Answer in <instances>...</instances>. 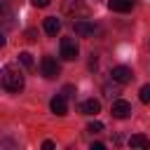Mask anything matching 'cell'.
<instances>
[{"label":"cell","mask_w":150,"mask_h":150,"mask_svg":"<svg viewBox=\"0 0 150 150\" xmlns=\"http://www.w3.org/2000/svg\"><path fill=\"white\" fill-rule=\"evenodd\" d=\"M0 84H2L7 91L16 94V91L23 89V73H21L16 66L7 63V66H2V70H0Z\"/></svg>","instance_id":"obj_1"},{"label":"cell","mask_w":150,"mask_h":150,"mask_svg":"<svg viewBox=\"0 0 150 150\" xmlns=\"http://www.w3.org/2000/svg\"><path fill=\"white\" fill-rule=\"evenodd\" d=\"M77 54H80L77 40L75 38H61V56L66 61H73V59H77Z\"/></svg>","instance_id":"obj_2"},{"label":"cell","mask_w":150,"mask_h":150,"mask_svg":"<svg viewBox=\"0 0 150 150\" xmlns=\"http://www.w3.org/2000/svg\"><path fill=\"white\" fill-rule=\"evenodd\" d=\"M40 70H42V75H45L47 80H54V77L59 75V63H56V59H54V56H45L42 63H40Z\"/></svg>","instance_id":"obj_3"},{"label":"cell","mask_w":150,"mask_h":150,"mask_svg":"<svg viewBox=\"0 0 150 150\" xmlns=\"http://www.w3.org/2000/svg\"><path fill=\"white\" fill-rule=\"evenodd\" d=\"M110 75H112V80H115L117 84H129V82L134 80V73H131V68H127V66H115Z\"/></svg>","instance_id":"obj_4"},{"label":"cell","mask_w":150,"mask_h":150,"mask_svg":"<svg viewBox=\"0 0 150 150\" xmlns=\"http://www.w3.org/2000/svg\"><path fill=\"white\" fill-rule=\"evenodd\" d=\"M73 28H75V33H77V35H82V38H91V35L98 30V28H96L91 21H84V19L75 21V23H73Z\"/></svg>","instance_id":"obj_5"},{"label":"cell","mask_w":150,"mask_h":150,"mask_svg":"<svg viewBox=\"0 0 150 150\" xmlns=\"http://www.w3.org/2000/svg\"><path fill=\"white\" fill-rule=\"evenodd\" d=\"M110 112H112V117H117V120H127L134 110H131V103H127V101H115Z\"/></svg>","instance_id":"obj_6"},{"label":"cell","mask_w":150,"mask_h":150,"mask_svg":"<svg viewBox=\"0 0 150 150\" xmlns=\"http://www.w3.org/2000/svg\"><path fill=\"white\" fill-rule=\"evenodd\" d=\"M49 108H52V112L54 115H66L68 112V103H66V96H54L52 98V103H49Z\"/></svg>","instance_id":"obj_7"},{"label":"cell","mask_w":150,"mask_h":150,"mask_svg":"<svg viewBox=\"0 0 150 150\" xmlns=\"http://www.w3.org/2000/svg\"><path fill=\"white\" fill-rule=\"evenodd\" d=\"M80 110H82L84 115H96V112L101 110V101H96V98H87L84 103H80Z\"/></svg>","instance_id":"obj_8"},{"label":"cell","mask_w":150,"mask_h":150,"mask_svg":"<svg viewBox=\"0 0 150 150\" xmlns=\"http://www.w3.org/2000/svg\"><path fill=\"white\" fill-rule=\"evenodd\" d=\"M108 7L112 12H129L134 7V0H108Z\"/></svg>","instance_id":"obj_9"},{"label":"cell","mask_w":150,"mask_h":150,"mask_svg":"<svg viewBox=\"0 0 150 150\" xmlns=\"http://www.w3.org/2000/svg\"><path fill=\"white\" fill-rule=\"evenodd\" d=\"M59 30H61V21L56 16H47L45 19V33L47 35H56Z\"/></svg>","instance_id":"obj_10"},{"label":"cell","mask_w":150,"mask_h":150,"mask_svg":"<svg viewBox=\"0 0 150 150\" xmlns=\"http://www.w3.org/2000/svg\"><path fill=\"white\" fill-rule=\"evenodd\" d=\"M129 145H131V148H143V150H145V148H150V138H145L143 134H134V136L129 138Z\"/></svg>","instance_id":"obj_11"},{"label":"cell","mask_w":150,"mask_h":150,"mask_svg":"<svg viewBox=\"0 0 150 150\" xmlns=\"http://www.w3.org/2000/svg\"><path fill=\"white\" fill-rule=\"evenodd\" d=\"M19 61H21L26 68H33V56H30L28 52H21V54H19Z\"/></svg>","instance_id":"obj_12"},{"label":"cell","mask_w":150,"mask_h":150,"mask_svg":"<svg viewBox=\"0 0 150 150\" xmlns=\"http://www.w3.org/2000/svg\"><path fill=\"white\" fill-rule=\"evenodd\" d=\"M138 96H141V101H143V103H150V84H143V87H141V91H138Z\"/></svg>","instance_id":"obj_13"},{"label":"cell","mask_w":150,"mask_h":150,"mask_svg":"<svg viewBox=\"0 0 150 150\" xmlns=\"http://www.w3.org/2000/svg\"><path fill=\"white\" fill-rule=\"evenodd\" d=\"M87 131H91V134H98V131H103V124H101V122H89Z\"/></svg>","instance_id":"obj_14"},{"label":"cell","mask_w":150,"mask_h":150,"mask_svg":"<svg viewBox=\"0 0 150 150\" xmlns=\"http://www.w3.org/2000/svg\"><path fill=\"white\" fill-rule=\"evenodd\" d=\"M30 2H33L35 7H47V5L52 2V0H30Z\"/></svg>","instance_id":"obj_15"},{"label":"cell","mask_w":150,"mask_h":150,"mask_svg":"<svg viewBox=\"0 0 150 150\" xmlns=\"http://www.w3.org/2000/svg\"><path fill=\"white\" fill-rule=\"evenodd\" d=\"M105 94L112 98V96H117V94H120V89H110V87H105Z\"/></svg>","instance_id":"obj_16"},{"label":"cell","mask_w":150,"mask_h":150,"mask_svg":"<svg viewBox=\"0 0 150 150\" xmlns=\"http://www.w3.org/2000/svg\"><path fill=\"white\" fill-rule=\"evenodd\" d=\"M42 148H45V150H52V148H54V143H52V141H45V143H42Z\"/></svg>","instance_id":"obj_17"},{"label":"cell","mask_w":150,"mask_h":150,"mask_svg":"<svg viewBox=\"0 0 150 150\" xmlns=\"http://www.w3.org/2000/svg\"><path fill=\"white\" fill-rule=\"evenodd\" d=\"M103 148H105L103 143H94V145H91V150H103Z\"/></svg>","instance_id":"obj_18"},{"label":"cell","mask_w":150,"mask_h":150,"mask_svg":"<svg viewBox=\"0 0 150 150\" xmlns=\"http://www.w3.org/2000/svg\"><path fill=\"white\" fill-rule=\"evenodd\" d=\"M0 47H5V35L0 33Z\"/></svg>","instance_id":"obj_19"}]
</instances>
